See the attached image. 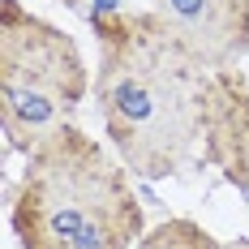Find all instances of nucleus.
Here are the masks:
<instances>
[{
    "label": "nucleus",
    "instance_id": "423d86ee",
    "mask_svg": "<svg viewBox=\"0 0 249 249\" xmlns=\"http://www.w3.org/2000/svg\"><path fill=\"white\" fill-rule=\"evenodd\" d=\"M142 249H219L215 245V236L211 232H202L198 224H189V219H172V224L155 228Z\"/></svg>",
    "mask_w": 249,
    "mask_h": 249
},
{
    "label": "nucleus",
    "instance_id": "f03ea898",
    "mask_svg": "<svg viewBox=\"0 0 249 249\" xmlns=\"http://www.w3.org/2000/svg\"><path fill=\"white\" fill-rule=\"evenodd\" d=\"M22 249H129L142 236V206L107 150L73 124H60L26 155L13 198Z\"/></svg>",
    "mask_w": 249,
    "mask_h": 249
},
{
    "label": "nucleus",
    "instance_id": "7ed1b4c3",
    "mask_svg": "<svg viewBox=\"0 0 249 249\" xmlns=\"http://www.w3.org/2000/svg\"><path fill=\"white\" fill-rule=\"evenodd\" d=\"M86 65L60 26L43 22L22 0L0 9V124L9 150L30 155L86 99Z\"/></svg>",
    "mask_w": 249,
    "mask_h": 249
},
{
    "label": "nucleus",
    "instance_id": "f257e3e1",
    "mask_svg": "<svg viewBox=\"0 0 249 249\" xmlns=\"http://www.w3.org/2000/svg\"><path fill=\"white\" fill-rule=\"evenodd\" d=\"M95 39V95L112 150L138 176H176L206 138L215 69L155 9L129 13Z\"/></svg>",
    "mask_w": 249,
    "mask_h": 249
},
{
    "label": "nucleus",
    "instance_id": "0eeeda50",
    "mask_svg": "<svg viewBox=\"0 0 249 249\" xmlns=\"http://www.w3.org/2000/svg\"><path fill=\"white\" fill-rule=\"evenodd\" d=\"M232 249H249V245H245V241H236V245H232Z\"/></svg>",
    "mask_w": 249,
    "mask_h": 249
},
{
    "label": "nucleus",
    "instance_id": "20e7f679",
    "mask_svg": "<svg viewBox=\"0 0 249 249\" xmlns=\"http://www.w3.org/2000/svg\"><path fill=\"white\" fill-rule=\"evenodd\" d=\"M129 4L163 13L215 73L232 69L249 52V0H129Z\"/></svg>",
    "mask_w": 249,
    "mask_h": 249
},
{
    "label": "nucleus",
    "instance_id": "39448f33",
    "mask_svg": "<svg viewBox=\"0 0 249 249\" xmlns=\"http://www.w3.org/2000/svg\"><path fill=\"white\" fill-rule=\"evenodd\" d=\"M206 150L224 168L232 185L249 194V95L241 90V77L232 69H219L211 77L206 99Z\"/></svg>",
    "mask_w": 249,
    "mask_h": 249
}]
</instances>
